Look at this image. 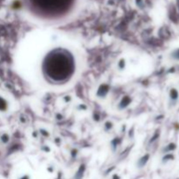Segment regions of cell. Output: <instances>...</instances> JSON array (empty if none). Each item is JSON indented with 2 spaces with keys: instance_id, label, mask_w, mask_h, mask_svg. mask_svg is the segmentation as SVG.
Here are the masks:
<instances>
[{
  "instance_id": "obj_5",
  "label": "cell",
  "mask_w": 179,
  "mask_h": 179,
  "mask_svg": "<svg viewBox=\"0 0 179 179\" xmlns=\"http://www.w3.org/2000/svg\"><path fill=\"white\" fill-rule=\"evenodd\" d=\"M21 179H28V178H27V177H24V178H23Z\"/></svg>"
},
{
  "instance_id": "obj_2",
  "label": "cell",
  "mask_w": 179,
  "mask_h": 179,
  "mask_svg": "<svg viewBox=\"0 0 179 179\" xmlns=\"http://www.w3.org/2000/svg\"><path fill=\"white\" fill-rule=\"evenodd\" d=\"M171 99L174 100V101H177L178 99V92L177 89H172L171 92Z\"/></svg>"
},
{
  "instance_id": "obj_1",
  "label": "cell",
  "mask_w": 179,
  "mask_h": 179,
  "mask_svg": "<svg viewBox=\"0 0 179 179\" xmlns=\"http://www.w3.org/2000/svg\"><path fill=\"white\" fill-rule=\"evenodd\" d=\"M73 58L63 50H56L50 53L44 61L43 70L52 81L62 82L66 80L73 73Z\"/></svg>"
},
{
  "instance_id": "obj_3",
  "label": "cell",
  "mask_w": 179,
  "mask_h": 179,
  "mask_svg": "<svg viewBox=\"0 0 179 179\" xmlns=\"http://www.w3.org/2000/svg\"><path fill=\"white\" fill-rule=\"evenodd\" d=\"M5 108V101L0 97V110H3Z\"/></svg>"
},
{
  "instance_id": "obj_4",
  "label": "cell",
  "mask_w": 179,
  "mask_h": 179,
  "mask_svg": "<svg viewBox=\"0 0 179 179\" xmlns=\"http://www.w3.org/2000/svg\"><path fill=\"white\" fill-rule=\"evenodd\" d=\"M173 57L176 59H179V49L176 50L173 53Z\"/></svg>"
}]
</instances>
